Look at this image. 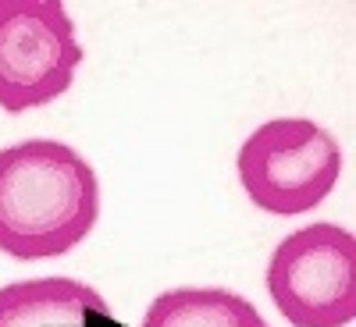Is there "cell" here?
<instances>
[{
  "instance_id": "cell-1",
  "label": "cell",
  "mask_w": 356,
  "mask_h": 327,
  "mask_svg": "<svg viewBox=\"0 0 356 327\" xmlns=\"http://www.w3.org/2000/svg\"><path fill=\"white\" fill-rule=\"evenodd\" d=\"M100 217V178L57 139H25L0 150V253L50 260L72 253Z\"/></svg>"
},
{
  "instance_id": "cell-2",
  "label": "cell",
  "mask_w": 356,
  "mask_h": 327,
  "mask_svg": "<svg viewBox=\"0 0 356 327\" xmlns=\"http://www.w3.org/2000/svg\"><path fill=\"white\" fill-rule=\"evenodd\" d=\"M235 171L257 210L300 217L332 196L342 174V150L310 117H275L239 146Z\"/></svg>"
},
{
  "instance_id": "cell-3",
  "label": "cell",
  "mask_w": 356,
  "mask_h": 327,
  "mask_svg": "<svg viewBox=\"0 0 356 327\" xmlns=\"http://www.w3.org/2000/svg\"><path fill=\"white\" fill-rule=\"evenodd\" d=\"M264 278L292 327H349L356 320V239L339 224L317 221L285 235Z\"/></svg>"
},
{
  "instance_id": "cell-4",
  "label": "cell",
  "mask_w": 356,
  "mask_h": 327,
  "mask_svg": "<svg viewBox=\"0 0 356 327\" xmlns=\"http://www.w3.org/2000/svg\"><path fill=\"white\" fill-rule=\"evenodd\" d=\"M82 57L61 0H0V110L22 114L65 97Z\"/></svg>"
},
{
  "instance_id": "cell-5",
  "label": "cell",
  "mask_w": 356,
  "mask_h": 327,
  "mask_svg": "<svg viewBox=\"0 0 356 327\" xmlns=\"http://www.w3.org/2000/svg\"><path fill=\"white\" fill-rule=\"evenodd\" d=\"M0 327H129L104 295L75 278H33L0 288Z\"/></svg>"
},
{
  "instance_id": "cell-6",
  "label": "cell",
  "mask_w": 356,
  "mask_h": 327,
  "mask_svg": "<svg viewBox=\"0 0 356 327\" xmlns=\"http://www.w3.org/2000/svg\"><path fill=\"white\" fill-rule=\"evenodd\" d=\"M143 327H271V324L239 292L171 288L146 306Z\"/></svg>"
}]
</instances>
